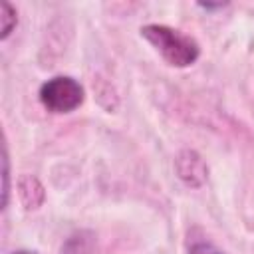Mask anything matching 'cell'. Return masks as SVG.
Masks as SVG:
<instances>
[{
  "label": "cell",
  "mask_w": 254,
  "mask_h": 254,
  "mask_svg": "<svg viewBox=\"0 0 254 254\" xmlns=\"http://www.w3.org/2000/svg\"><path fill=\"white\" fill-rule=\"evenodd\" d=\"M62 254H97L95 234L91 230L73 232L62 246Z\"/></svg>",
  "instance_id": "cell-4"
},
{
  "label": "cell",
  "mask_w": 254,
  "mask_h": 254,
  "mask_svg": "<svg viewBox=\"0 0 254 254\" xmlns=\"http://www.w3.org/2000/svg\"><path fill=\"white\" fill-rule=\"evenodd\" d=\"M141 36L163 56V60L169 65H175V67H187L194 64L200 54L198 44L190 36L163 24L143 26Z\"/></svg>",
  "instance_id": "cell-1"
},
{
  "label": "cell",
  "mask_w": 254,
  "mask_h": 254,
  "mask_svg": "<svg viewBox=\"0 0 254 254\" xmlns=\"http://www.w3.org/2000/svg\"><path fill=\"white\" fill-rule=\"evenodd\" d=\"M189 254H224V252H222V250H218L212 242L198 240V242H192V244H190Z\"/></svg>",
  "instance_id": "cell-7"
},
{
  "label": "cell",
  "mask_w": 254,
  "mask_h": 254,
  "mask_svg": "<svg viewBox=\"0 0 254 254\" xmlns=\"http://www.w3.org/2000/svg\"><path fill=\"white\" fill-rule=\"evenodd\" d=\"M177 171H179V177L187 185H192V187H198L206 179V167H204L202 159L194 151H183L179 155Z\"/></svg>",
  "instance_id": "cell-3"
},
{
  "label": "cell",
  "mask_w": 254,
  "mask_h": 254,
  "mask_svg": "<svg viewBox=\"0 0 254 254\" xmlns=\"http://www.w3.org/2000/svg\"><path fill=\"white\" fill-rule=\"evenodd\" d=\"M16 22H18L16 20V10L8 2H2V34H0L2 40H6L10 36V32L14 30Z\"/></svg>",
  "instance_id": "cell-6"
},
{
  "label": "cell",
  "mask_w": 254,
  "mask_h": 254,
  "mask_svg": "<svg viewBox=\"0 0 254 254\" xmlns=\"http://www.w3.org/2000/svg\"><path fill=\"white\" fill-rule=\"evenodd\" d=\"M8 202V155L4 151V206Z\"/></svg>",
  "instance_id": "cell-8"
},
{
  "label": "cell",
  "mask_w": 254,
  "mask_h": 254,
  "mask_svg": "<svg viewBox=\"0 0 254 254\" xmlns=\"http://www.w3.org/2000/svg\"><path fill=\"white\" fill-rule=\"evenodd\" d=\"M12 254H36V252H30V250H18V252H12Z\"/></svg>",
  "instance_id": "cell-9"
},
{
  "label": "cell",
  "mask_w": 254,
  "mask_h": 254,
  "mask_svg": "<svg viewBox=\"0 0 254 254\" xmlns=\"http://www.w3.org/2000/svg\"><path fill=\"white\" fill-rule=\"evenodd\" d=\"M44 194V189L42 185L34 179V177H22L20 179V196H22V202L28 206L30 202V194Z\"/></svg>",
  "instance_id": "cell-5"
},
{
  "label": "cell",
  "mask_w": 254,
  "mask_h": 254,
  "mask_svg": "<svg viewBox=\"0 0 254 254\" xmlns=\"http://www.w3.org/2000/svg\"><path fill=\"white\" fill-rule=\"evenodd\" d=\"M40 101L52 113H69L83 103V87L69 75H56L42 83Z\"/></svg>",
  "instance_id": "cell-2"
}]
</instances>
